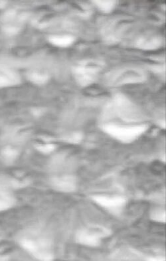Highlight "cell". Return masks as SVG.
Instances as JSON below:
<instances>
[{
    "instance_id": "obj_1",
    "label": "cell",
    "mask_w": 166,
    "mask_h": 261,
    "mask_svg": "<svg viewBox=\"0 0 166 261\" xmlns=\"http://www.w3.org/2000/svg\"><path fill=\"white\" fill-rule=\"evenodd\" d=\"M104 130L111 137L122 142H132L145 133V125L124 126V125L106 124Z\"/></svg>"
},
{
    "instance_id": "obj_3",
    "label": "cell",
    "mask_w": 166,
    "mask_h": 261,
    "mask_svg": "<svg viewBox=\"0 0 166 261\" xmlns=\"http://www.w3.org/2000/svg\"><path fill=\"white\" fill-rule=\"evenodd\" d=\"M106 236H107L106 230L103 228L96 230L85 229L78 232L76 239L77 242L80 244L89 247H97L99 245L100 238Z\"/></svg>"
},
{
    "instance_id": "obj_7",
    "label": "cell",
    "mask_w": 166,
    "mask_h": 261,
    "mask_svg": "<svg viewBox=\"0 0 166 261\" xmlns=\"http://www.w3.org/2000/svg\"><path fill=\"white\" fill-rule=\"evenodd\" d=\"M4 184V181L0 180V212L11 209L15 203L14 197Z\"/></svg>"
},
{
    "instance_id": "obj_9",
    "label": "cell",
    "mask_w": 166,
    "mask_h": 261,
    "mask_svg": "<svg viewBox=\"0 0 166 261\" xmlns=\"http://www.w3.org/2000/svg\"><path fill=\"white\" fill-rule=\"evenodd\" d=\"M17 79L16 76L12 72H0V89L14 84Z\"/></svg>"
},
{
    "instance_id": "obj_10",
    "label": "cell",
    "mask_w": 166,
    "mask_h": 261,
    "mask_svg": "<svg viewBox=\"0 0 166 261\" xmlns=\"http://www.w3.org/2000/svg\"><path fill=\"white\" fill-rule=\"evenodd\" d=\"M93 2H95L96 6L104 13L110 12L116 5L115 1H98V0H96Z\"/></svg>"
},
{
    "instance_id": "obj_12",
    "label": "cell",
    "mask_w": 166,
    "mask_h": 261,
    "mask_svg": "<svg viewBox=\"0 0 166 261\" xmlns=\"http://www.w3.org/2000/svg\"><path fill=\"white\" fill-rule=\"evenodd\" d=\"M16 152L10 148L5 149L2 152V155H3L4 159L8 160V161H12V160H14L15 158L16 157Z\"/></svg>"
},
{
    "instance_id": "obj_2",
    "label": "cell",
    "mask_w": 166,
    "mask_h": 261,
    "mask_svg": "<svg viewBox=\"0 0 166 261\" xmlns=\"http://www.w3.org/2000/svg\"><path fill=\"white\" fill-rule=\"evenodd\" d=\"M21 246L26 251L36 258L41 260H51L53 259V256L47 251L46 243L43 240L34 241L29 239H23L20 241Z\"/></svg>"
},
{
    "instance_id": "obj_6",
    "label": "cell",
    "mask_w": 166,
    "mask_h": 261,
    "mask_svg": "<svg viewBox=\"0 0 166 261\" xmlns=\"http://www.w3.org/2000/svg\"><path fill=\"white\" fill-rule=\"evenodd\" d=\"M51 185L54 190L60 192H71L75 190L76 181L73 177L67 175L53 178L51 181Z\"/></svg>"
},
{
    "instance_id": "obj_11",
    "label": "cell",
    "mask_w": 166,
    "mask_h": 261,
    "mask_svg": "<svg viewBox=\"0 0 166 261\" xmlns=\"http://www.w3.org/2000/svg\"><path fill=\"white\" fill-rule=\"evenodd\" d=\"M29 79L32 82L36 83V84H43L47 81L48 76L45 74L34 73L30 74Z\"/></svg>"
},
{
    "instance_id": "obj_5",
    "label": "cell",
    "mask_w": 166,
    "mask_h": 261,
    "mask_svg": "<svg viewBox=\"0 0 166 261\" xmlns=\"http://www.w3.org/2000/svg\"><path fill=\"white\" fill-rule=\"evenodd\" d=\"M93 199L101 207L112 211L121 209L126 203L125 199L119 196H95Z\"/></svg>"
},
{
    "instance_id": "obj_8",
    "label": "cell",
    "mask_w": 166,
    "mask_h": 261,
    "mask_svg": "<svg viewBox=\"0 0 166 261\" xmlns=\"http://www.w3.org/2000/svg\"><path fill=\"white\" fill-rule=\"evenodd\" d=\"M75 39L70 36H56L49 38V42L58 47H66L73 43Z\"/></svg>"
},
{
    "instance_id": "obj_4",
    "label": "cell",
    "mask_w": 166,
    "mask_h": 261,
    "mask_svg": "<svg viewBox=\"0 0 166 261\" xmlns=\"http://www.w3.org/2000/svg\"><path fill=\"white\" fill-rule=\"evenodd\" d=\"M98 68L87 65L79 66L75 68V76L80 85L86 86L91 84L97 76Z\"/></svg>"
},
{
    "instance_id": "obj_13",
    "label": "cell",
    "mask_w": 166,
    "mask_h": 261,
    "mask_svg": "<svg viewBox=\"0 0 166 261\" xmlns=\"http://www.w3.org/2000/svg\"><path fill=\"white\" fill-rule=\"evenodd\" d=\"M54 148H56V146L51 144H44V145L37 146V149H38L39 151H40V152L43 153L51 152L52 151H53L54 150Z\"/></svg>"
}]
</instances>
